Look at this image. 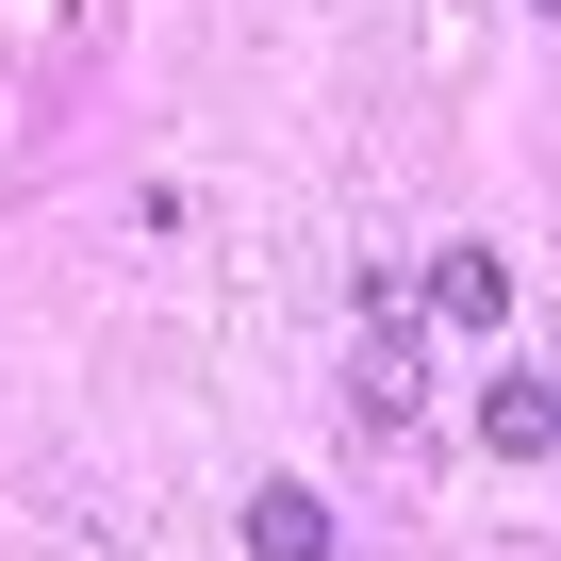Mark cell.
<instances>
[{
	"instance_id": "obj_2",
	"label": "cell",
	"mask_w": 561,
	"mask_h": 561,
	"mask_svg": "<svg viewBox=\"0 0 561 561\" xmlns=\"http://www.w3.org/2000/svg\"><path fill=\"white\" fill-rule=\"evenodd\" d=\"M413 298H430L446 331H512V264H495V248H446V264L413 280Z\"/></svg>"
},
{
	"instance_id": "obj_5",
	"label": "cell",
	"mask_w": 561,
	"mask_h": 561,
	"mask_svg": "<svg viewBox=\"0 0 561 561\" xmlns=\"http://www.w3.org/2000/svg\"><path fill=\"white\" fill-rule=\"evenodd\" d=\"M528 18H545V34H561V0H528Z\"/></svg>"
},
{
	"instance_id": "obj_4",
	"label": "cell",
	"mask_w": 561,
	"mask_h": 561,
	"mask_svg": "<svg viewBox=\"0 0 561 561\" xmlns=\"http://www.w3.org/2000/svg\"><path fill=\"white\" fill-rule=\"evenodd\" d=\"M479 446L495 462H545L561 446V380H479Z\"/></svg>"
},
{
	"instance_id": "obj_3",
	"label": "cell",
	"mask_w": 561,
	"mask_h": 561,
	"mask_svg": "<svg viewBox=\"0 0 561 561\" xmlns=\"http://www.w3.org/2000/svg\"><path fill=\"white\" fill-rule=\"evenodd\" d=\"M248 561H331V495L314 479H264L248 495Z\"/></svg>"
},
{
	"instance_id": "obj_1",
	"label": "cell",
	"mask_w": 561,
	"mask_h": 561,
	"mask_svg": "<svg viewBox=\"0 0 561 561\" xmlns=\"http://www.w3.org/2000/svg\"><path fill=\"white\" fill-rule=\"evenodd\" d=\"M347 413H364V430H413V413H430V364H413L397 314H364V380H347Z\"/></svg>"
}]
</instances>
